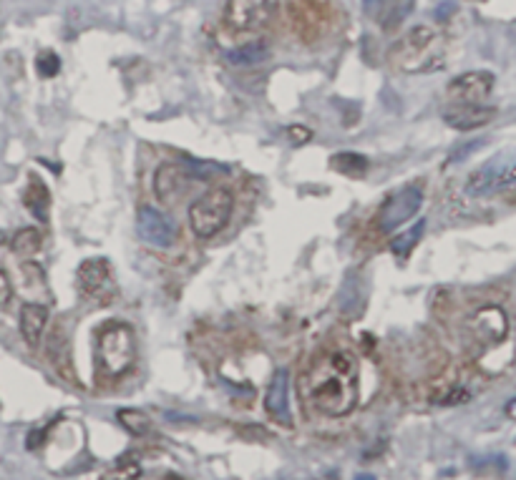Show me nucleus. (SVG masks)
<instances>
[{"label":"nucleus","mask_w":516,"mask_h":480,"mask_svg":"<svg viewBox=\"0 0 516 480\" xmlns=\"http://www.w3.org/2000/svg\"><path fill=\"white\" fill-rule=\"evenodd\" d=\"M358 362L347 352H333L318 362L310 380V398L320 413L340 418L358 405Z\"/></svg>","instance_id":"f257e3e1"},{"label":"nucleus","mask_w":516,"mask_h":480,"mask_svg":"<svg viewBox=\"0 0 516 480\" xmlns=\"http://www.w3.org/2000/svg\"><path fill=\"white\" fill-rule=\"evenodd\" d=\"M393 63L408 73H426L443 66V38L441 33L431 26L411 28L401 41L395 43Z\"/></svg>","instance_id":"f03ea898"},{"label":"nucleus","mask_w":516,"mask_h":480,"mask_svg":"<svg viewBox=\"0 0 516 480\" xmlns=\"http://www.w3.org/2000/svg\"><path fill=\"white\" fill-rule=\"evenodd\" d=\"M232 211H234V194L230 189H212L204 197L189 206V224L191 231L199 239H209L217 231L225 229V224L230 222Z\"/></svg>","instance_id":"7ed1b4c3"},{"label":"nucleus","mask_w":516,"mask_h":480,"mask_svg":"<svg viewBox=\"0 0 516 480\" xmlns=\"http://www.w3.org/2000/svg\"><path fill=\"white\" fill-rule=\"evenodd\" d=\"M98 362L106 375H123L134 365L136 357V337L134 330L123 322H114L98 335Z\"/></svg>","instance_id":"20e7f679"},{"label":"nucleus","mask_w":516,"mask_h":480,"mask_svg":"<svg viewBox=\"0 0 516 480\" xmlns=\"http://www.w3.org/2000/svg\"><path fill=\"white\" fill-rule=\"evenodd\" d=\"M423 204V189L418 184H411V186H403L401 191H395L393 197H388L383 202L378 217H375V224L383 234H390L395 231L401 224H406L408 219H413L418 214Z\"/></svg>","instance_id":"39448f33"},{"label":"nucleus","mask_w":516,"mask_h":480,"mask_svg":"<svg viewBox=\"0 0 516 480\" xmlns=\"http://www.w3.org/2000/svg\"><path fill=\"white\" fill-rule=\"evenodd\" d=\"M280 0H227L225 23L230 30L247 33L267 26L275 18Z\"/></svg>","instance_id":"423d86ee"},{"label":"nucleus","mask_w":516,"mask_h":480,"mask_svg":"<svg viewBox=\"0 0 516 480\" xmlns=\"http://www.w3.org/2000/svg\"><path fill=\"white\" fill-rule=\"evenodd\" d=\"M516 186V159H491L483 163L466 181V191L471 197H489L496 191Z\"/></svg>","instance_id":"0eeeda50"},{"label":"nucleus","mask_w":516,"mask_h":480,"mask_svg":"<svg viewBox=\"0 0 516 480\" xmlns=\"http://www.w3.org/2000/svg\"><path fill=\"white\" fill-rule=\"evenodd\" d=\"M469 332L474 342L486 347L501 345L509 335V317L499 305H483L469 317Z\"/></svg>","instance_id":"6e6552de"},{"label":"nucleus","mask_w":516,"mask_h":480,"mask_svg":"<svg viewBox=\"0 0 516 480\" xmlns=\"http://www.w3.org/2000/svg\"><path fill=\"white\" fill-rule=\"evenodd\" d=\"M494 91V73L489 71H469L456 75L449 83L446 94L456 106H481Z\"/></svg>","instance_id":"1a4fd4ad"},{"label":"nucleus","mask_w":516,"mask_h":480,"mask_svg":"<svg viewBox=\"0 0 516 480\" xmlns=\"http://www.w3.org/2000/svg\"><path fill=\"white\" fill-rule=\"evenodd\" d=\"M136 229L141 234V239L151 247L159 249H169L171 244L177 242V224L171 222L164 211L154 209V206H141L136 214Z\"/></svg>","instance_id":"9d476101"},{"label":"nucleus","mask_w":516,"mask_h":480,"mask_svg":"<svg viewBox=\"0 0 516 480\" xmlns=\"http://www.w3.org/2000/svg\"><path fill=\"white\" fill-rule=\"evenodd\" d=\"M189 184H191V176L182 163L166 161V163H162L157 169V174H154V194L159 197V202L174 204L177 199H182L184 194H187Z\"/></svg>","instance_id":"9b49d317"},{"label":"nucleus","mask_w":516,"mask_h":480,"mask_svg":"<svg viewBox=\"0 0 516 480\" xmlns=\"http://www.w3.org/2000/svg\"><path fill=\"white\" fill-rule=\"evenodd\" d=\"M76 279H78V287H81L83 294L89 297H109L111 294V267L109 259H86L81 262L78 272H76Z\"/></svg>","instance_id":"f8f14e48"},{"label":"nucleus","mask_w":516,"mask_h":480,"mask_svg":"<svg viewBox=\"0 0 516 480\" xmlns=\"http://www.w3.org/2000/svg\"><path fill=\"white\" fill-rule=\"evenodd\" d=\"M265 407L270 418H275L282 425H292V413H290V372L285 367H280L272 377L270 387L265 395Z\"/></svg>","instance_id":"ddd939ff"},{"label":"nucleus","mask_w":516,"mask_h":480,"mask_svg":"<svg viewBox=\"0 0 516 480\" xmlns=\"http://www.w3.org/2000/svg\"><path fill=\"white\" fill-rule=\"evenodd\" d=\"M496 118L494 106H454L451 111L443 114V121L449 123L456 131H474L481 129L486 123H491Z\"/></svg>","instance_id":"4468645a"},{"label":"nucleus","mask_w":516,"mask_h":480,"mask_svg":"<svg viewBox=\"0 0 516 480\" xmlns=\"http://www.w3.org/2000/svg\"><path fill=\"white\" fill-rule=\"evenodd\" d=\"M48 325V310L38 302H26L21 307V335L28 342V347H35L41 342L43 332Z\"/></svg>","instance_id":"2eb2a0df"},{"label":"nucleus","mask_w":516,"mask_h":480,"mask_svg":"<svg viewBox=\"0 0 516 480\" xmlns=\"http://www.w3.org/2000/svg\"><path fill=\"white\" fill-rule=\"evenodd\" d=\"M23 204L26 209L33 214L38 222H48V211H51V191L38 176H31L26 194H23Z\"/></svg>","instance_id":"dca6fc26"},{"label":"nucleus","mask_w":516,"mask_h":480,"mask_svg":"<svg viewBox=\"0 0 516 480\" xmlns=\"http://www.w3.org/2000/svg\"><path fill=\"white\" fill-rule=\"evenodd\" d=\"M267 58H270V43L267 41H252L227 51V61L232 66H257V63H265Z\"/></svg>","instance_id":"f3484780"},{"label":"nucleus","mask_w":516,"mask_h":480,"mask_svg":"<svg viewBox=\"0 0 516 480\" xmlns=\"http://www.w3.org/2000/svg\"><path fill=\"white\" fill-rule=\"evenodd\" d=\"M423 231H426V222L418 219V224H413L408 231H403V234L390 239V251L398 257V262H406V259L411 257V251L415 249V244L421 242Z\"/></svg>","instance_id":"a211bd4d"},{"label":"nucleus","mask_w":516,"mask_h":480,"mask_svg":"<svg viewBox=\"0 0 516 480\" xmlns=\"http://www.w3.org/2000/svg\"><path fill=\"white\" fill-rule=\"evenodd\" d=\"M413 10V0H383L381 3V23L386 30H393L408 18Z\"/></svg>","instance_id":"6ab92c4d"},{"label":"nucleus","mask_w":516,"mask_h":480,"mask_svg":"<svg viewBox=\"0 0 516 480\" xmlns=\"http://www.w3.org/2000/svg\"><path fill=\"white\" fill-rule=\"evenodd\" d=\"M330 166L338 174L353 176L355 179V176H363L368 171V156L355 154V151H343V154H335L330 159Z\"/></svg>","instance_id":"aec40b11"},{"label":"nucleus","mask_w":516,"mask_h":480,"mask_svg":"<svg viewBox=\"0 0 516 480\" xmlns=\"http://www.w3.org/2000/svg\"><path fill=\"white\" fill-rule=\"evenodd\" d=\"M41 247H43V234L38 229H33V226L15 231L13 242H10V249L15 254H21V257H33V254L41 251Z\"/></svg>","instance_id":"412c9836"},{"label":"nucleus","mask_w":516,"mask_h":480,"mask_svg":"<svg viewBox=\"0 0 516 480\" xmlns=\"http://www.w3.org/2000/svg\"><path fill=\"white\" fill-rule=\"evenodd\" d=\"M116 418H119V423H121L123 430H129V433L136 435V438H141V435L151 433V420H149V415L141 413V410H134V407H121V410L116 413Z\"/></svg>","instance_id":"4be33fe9"},{"label":"nucleus","mask_w":516,"mask_h":480,"mask_svg":"<svg viewBox=\"0 0 516 480\" xmlns=\"http://www.w3.org/2000/svg\"><path fill=\"white\" fill-rule=\"evenodd\" d=\"M141 478V463L139 458H121L116 460V465L103 470L101 480H139Z\"/></svg>","instance_id":"5701e85b"},{"label":"nucleus","mask_w":516,"mask_h":480,"mask_svg":"<svg viewBox=\"0 0 516 480\" xmlns=\"http://www.w3.org/2000/svg\"><path fill=\"white\" fill-rule=\"evenodd\" d=\"M35 68H38V73H41L43 78H53V75H58V71H61V58H58L53 51H43V53L35 58Z\"/></svg>","instance_id":"b1692460"},{"label":"nucleus","mask_w":516,"mask_h":480,"mask_svg":"<svg viewBox=\"0 0 516 480\" xmlns=\"http://www.w3.org/2000/svg\"><path fill=\"white\" fill-rule=\"evenodd\" d=\"M469 398H471L469 390H463V387H458V385H451L446 393L436 395V402H438V405H458V402H466Z\"/></svg>","instance_id":"393cba45"},{"label":"nucleus","mask_w":516,"mask_h":480,"mask_svg":"<svg viewBox=\"0 0 516 480\" xmlns=\"http://www.w3.org/2000/svg\"><path fill=\"white\" fill-rule=\"evenodd\" d=\"M10 302H13V282L8 277V272L0 267V310L10 307Z\"/></svg>","instance_id":"a878e982"},{"label":"nucleus","mask_w":516,"mask_h":480,"mask_svg":"<svg viewBox=\"0 0 516 480\" xmlns=\"http://www.w3.org/2000/svg\"><path fill=\"white\" fill-rule=\"evenodd\" d=\"M287 136H290L292 143H307L313 139V131L305 129V126H290V129H287Z\"/></svg>","instance_id":"bb28decb"},{"label":"nucleus","mask_w":516,"mask_h":480,"mask_svg":"<svg viewBox=\"0 0 516 480\" xmlns=\"http://www.w3.org/2000/svg\"><path fill=\"white\" fill-rule=\"evenodd\" d=\"M43 435H46V430H33V433L28 435V447H31V450H33V447H41Z\"/></svg>","instance_id":"cd10ccee"},{"label":"nucleus","mask_w":516,"mask_h":480,"mask_svg":"<svg viewBox=\"0 0 516 480\" xmlns=\"http://www.w3.org/2000/svg\"><path fill=\"white\" fill-rule=\"evenodd\" d=\"M355 480H373V478H370V475H358Z\"/></svg>","instance_id":"c85d7f7f"}]
</instances>
